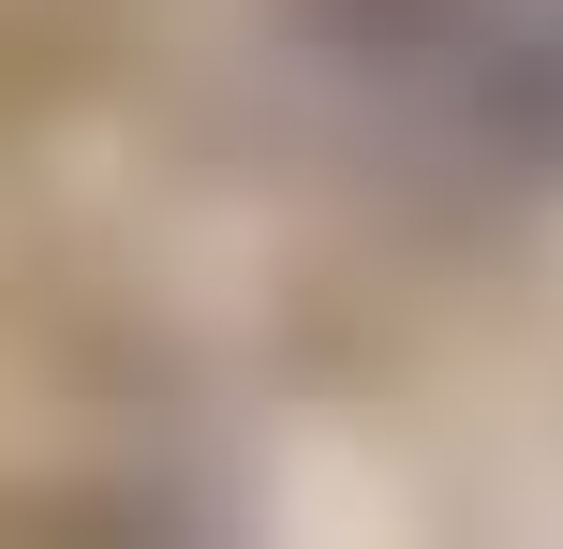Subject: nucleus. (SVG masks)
Returning <instances> with one entry per match:
<instances>
[{
  "label": "nucleus",
  "instance_id": "nucleus-1",
  "mask_svg": "<svg viewBox=\"0 0 563 549\" xmlns=\"http://www.w3.org/2000/svg\"><path fill=\"white\" fill-rule=\"evenodd\" d=\"M327 75L460 164H563V0H327Z\"/></svg>",
  "mask_w": 563,
  "mask_h": 549
}]
</instances>
